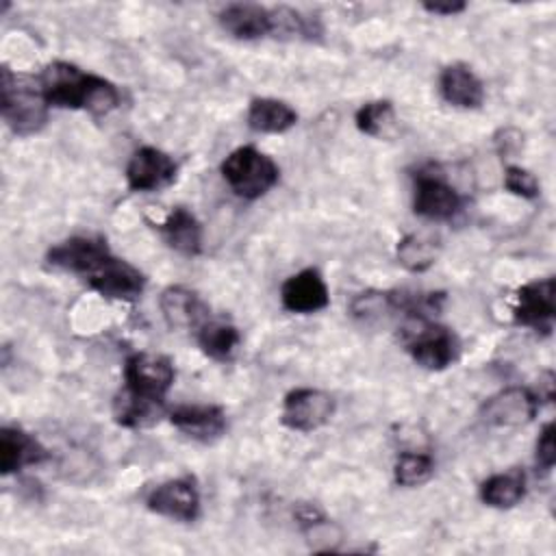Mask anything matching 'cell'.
<instances>
[{"mask_svg": "<svg viewBox=\"0 0 556 556\" xmlns=\"http://www.w3.org/2000/svg\"><path fill=\"white\" fill-rule=\"evenodd\" d=\"M298 124V111L278 98H254L248 106V126L254 132L280 135Z\"/></svg>", "mask_w": 556, "mask_h": 556, "instance_id": "22", "label": "cell"}, {"mask_svg": "<svg viewBox=\"0 0 556 556\" xmlns=\"http://www.w3.org/2000/svg\"><path fill=\"white\" fill-rule=\"evenodd\" d=\"M167 415H169L167 400L141 397V395L126 391L124 387L113 400V417L122 428H130V430L150 428Z\"/></svg>", "mask_w": 556, "mask_h": 556, "instance_id": "21", "label": "cell"}, {"mask_svg": "<svg viewBox=\"0 0 556 556\" xmlns=\"http://www.w3.org/2000/svg\"><path fill=\"white\" fill-rule=\"evenodd\" d=\"M195 341L208 358L226 363L235 356L237 348L241 345V332L235 324H230L226 319L211 317L198 328Z\"/></svg>", "mask_w": 556, "mask_h": 556, "instance_id": "23", "label": "cell"}, {"mask_svg": "<svg viewBox=\"0 0 556 556\" xmlns=\"http://www.w3.org/2000/svg\"><path fill=\"white\" fill-rule=\"evenodd\" d=\"M174 380V363L163 354L135 352L124 363V389L135 395L165 400Z\"/></svg>", "mask_w": 556, "mask_h": 556, "instance_id": "5", "label": "cell"}, {"mask_svg": "<svg viewBox=\"0 0 556 556\" xmlns=\"http://www.w3.org/2000/svg\"><path fill=\"white\" fill-rule=\"evenodd\" d=\"M222 178L241 200H258L278 185L280 167L254 146L235 148L219 165Z\"/></svg>", "mask_w": 556, "mask_h": 556, "instance_id": "4", "label": "cell"}, {"mask_svg": "<svg viewBox=\"0 0 556 556\" xmlns=\"http://www.w3.org/2000/svg\"><path fill=\"white\" fill-rule=\"evenodd\" d=\"M146 506L150 513L172 521H180V523L195 521L202 513V500H200V489L195 478L178 476L161 482L148 493Z\"/></svg>", "mask_w": 556, "mask_h": 556, "instance_id": "7", "label": "cell"}, {"mask_svg": "<svg viewBox=\"0 0 556 556\" xmlns=\"http://www.w3.org/2000/svg\"><path fill=\"white\" fill-rule=\"evenodd\" d=\"M274 39H315L321 35V24L317 17H308L291 7H271L269 9Z\"/></svg>", "mask_w": 556, "mask_h": 556, "instance_id": "25", "label": "cell"}, {"mask_svg": "<svg viewBox=\"0 0 556 556\" xmlns=\"http://www.w3.org/2000/svg\"><path fill=\"white\" fill-rule=\"evenodd\" d=\"M85 282L102 298L117 302H135L146 289L143 271L113 252L85 278Z\"/></svg>", "mask_w": 556, "mask_h": 556, "instance_id": "9", "label": "cell"}, {"mask_svg": "<svg viewBox=\"0 0 556 556\" xmlns=\"http://www.w3.org/2000/svg\"><path fill=\"white\" fill-rule=\"evenodd\" d=\"M541 406V395L528 387H506L491 395L482 408L480 417L493 428H519L530 424Z\"/></svg>", "mask_w": 556, "mask_h": 556, "instance_id": "10", "label": "cell"}, {"mask_svg": "<svg viewBox=\"0 0 556 556\" xmlns=\"http://www.w3.org/2000/svg\"><path fill=\"white\" fill-rule=\"evenodd\" d=\"M167 419L185 437L200 443L219 439L228 428L226 410L217 404H180L169 408Z\"/></svg>", "mask_w": 556, "mask_h": 556, "instance_id": "15", "label": "cell"}, {"mask_svg": "<svg viewBox=\"0 0 556 556\" xmlns=\"http://www.w3.org/2000/svg\"><path fill=\"white\" fill-rule=\"evenodd\" d=\"M439 91L443 100L456 109H480L484 102V85L465 63H452L441 70Z\"/></svg>", "mask_w": 556, "mask_h": 556, "instance_id": "19", "label": "cell"}, {"mask_svg": "<svg viewBox=\"0 0 556 556\" xmlns=\"http://www.w3.org/2000/svg\"><path fill=\"white\" fill-rule=\"evenodd\" d=\"M217 22L235 39L256 41L269 37L271 20L269 9L254 2H232L217 13Z\"/></svg>", "mask_w": 556, "mask_h": 556, "instance_id": "18", "label": "cell"}, {"mask_svg": "<svg viewBox=\"0 0 556 556\" xmlns=\"http://www.w3.org/2000/svg\"><path fill=\"white\" fill-rule=\"evenodd\" d=\"M397 263H402L410 271H426L437 263L439 245L432 239H424L417 235H406L397 241L395 248Z\"/></svg>", "mask_w": 556, "mask_h": 556, "instance_id": "28", "label": "cell"}, {"mask_svg": "<svg viewBox=\"0 0 556 556\" xmlns=\"http://www.w3.org/2000/svg\"><path fill=\"white\" fill-rule=\"evenodd\" d=\"M280 304L295 315H311L330 304V291L324 276L315 267H306L289 276L280 287Z\"/></svg>", "mask_w": 556, "mask_h": 556, "instance_id": "14", "label": "cell"}, {"mask_svg": "<svg viewBox=\"0 0 556 556\" xmlns=\"http://www.w3.org/2000/svg\"><path fill=\"white\" fill-rule=\"evenodd\" d=\"M536 465L543 471H549L556 463V443H554V421H547L541 428V434L536 439Z\"/></svg>", "mask_w": 556, "mask_h": 556, "instance_id": "30", "label": "cell"}, {"mask_svg": "<svg viewBox=\"0 0 556 556\" xmlns=\"http://www.w3.org/2000/svg\"><path fill=\"white\" fill-rule=\"evenodd\" d=\"M154 228L161 232L163 241L178 254L195 256L202 252V226L189 208L174 206Z\"/></svg>", "mask_w": 556, "mask_h": 556, "instance_id": "20", "label": "cell"}, {"mask_svg": "<svg viewBox=\"0 0 556 556\" xmlns=\"http://www.w3.org/2000/svg\"><path fill=\"white\" fill-rule=\"evenodd\" d=\"M39 87L46 102L54 109H80L91 115H106L122 102L119 89L70 61H52L39 74Z\"/></svg>", "mask_w": 556, "mask_h": 556, "instance_id": "1", "label": "cell"}, {"mask_svg": "<svg viewBox=\"0 0 556 556\" xmlns=\"http://www.w3.org/2000/svg\"><path fill=\"white\" fill-rule=\"evenodd\" d=\"M178 163L172 154L154 146H141L132 152L126 165V185L130 191L148 193L169 187L176 180Z\"/></svg>", "mask_w": 556, "mask_h": 556, "instance_id": "11", "label": "cell"}, {"mask_svg": "<svg viewBox=\"0 0 556 556\" xmlns=\"http://www.w3.org/2000/svg\"><path fill=\"white\" fill-rule=\"evenodd\" d=\"M556 315V280L552 276L526 282L517 291L513 319L517 326L549 332Z\"/></svg>", "mask_w": 556, "mask_h": 556, "instance_id": "13", "label": "cell"}, {"mask_svg": "<svg viewBox=\"0 0 556 556\" xmlns=\"http://www.w3.org/2000/svg\"><path fill=\"white\" fill-rule=\"evenodd\" d=\"M109 252L111 248L106 245V239L98 235H74L52 245L46 258L52 267L80 276L85 280L109 256Z\"/></svg>", "mask_w": 556, "mask_h": 556, "instance_id": "12", "label": "cell"}, {"mask_svg": "<svg viewBox=\"0 0 556 556\" xmlns=\"http://www.w3.org/2000/svg\"><path fill=\"white\" fill-rule=\"evenodd\" d=\"M354 124L363 135L384 139L395 130L397 117L391 100H371L358 106L354 113Z\"/></svg>", "mask_w": 556, "mask_h": 556, "instance_id": "26", "label": "cell"}, {"mask_svg": "<svg viewBox=\"0 0 556 556\" xmlns=\"http://www.w3.org/2000/svg\"><path fill=\"white\" fill-rule=\"evenodd\" d=\"M434 473V458L426 452H400L393 465V478L400 486L413 489L426 484Z\"/></svg>", "mask_w": 556, "mask_h": 556, "instance_id": "27", "label": "cell"}, {"mask_svg": "<svg viewBox=\"0 0 556 556\" xmlns=\"http://www.w3.org/2000/svg\"><path fill=\"white\" fill-rule=\"evenodd\" d=\"M334 415V397L315 387L291 389L280 408V421L295 432H313L330 421Z\"/></svg>", "mask_w": 556, "mask_h": 556, "instance_id": "8", "label": "cell"}, {"mask_svg": "<svg viewBox=\"0 0 556 556\" xmlns=\"http://www.w3.org/2000/svg\"><path fill=\"white\" fill-rule=\"evenodd\" d=\"M463 208L460 191L437 169H419L415 174L413 211L430 222H447Z\"/></svg>", "mask_w": 556, "mask_h": 556, "instance_id": "6", "label": "cell"}, {"mask_svg": "<svg viewBox=\"0 0 556 556\" xmlns=\"http://www.w3.org/2000/svg\"><path fill=\"white\" fill-rule=\"evenodd\" d=\"M50 104L46 102L39 80L11 72H0V115L4 124L20 137L39 132L48 122Z\"/></svg>", "mask_w": 556, "mask_h": 556, "instance_id": "2", "label": "cell"}, {"mask_svg": "<svg viewBox=\"0 0 556 556\" xmlns=\"http://www.w3.org/2000/svg\"><path fill=\"white\" fill-rule=\"evenodd\" d=\"M159 306H161V313L172 330L198 332V328L206 319H211L208 306L200 300V295L180 285H172V287L163 289Z\"/></svg>", "mask_w": 556, "mask_h": 556, "instance_id": "17", "label": "cell"}, {"mask_svg": "<svg viewBox=\"0 0 556 556\" xmlns=\"http://www.w3.org/2000/svg\"><path fill=\"white\" fill-rule=\"evenodd\" d=\"M484 506L506 510L517 506L526 495V473L521 469H508L489 476L478 491Z\"/></svg>", "mask_w": 556, "mask_h": 556, "instance_id": "24", "label": "cell"}, {"mask_svg": "<svg viewBox=\"0 0 556 556\" xmlns=\"http://www.w3.org/2000/svg\"><path fill=\"white\" fill-rule=\"evenodd\" d=\"M50 458V452L37 437L20 426L0 428V471L2 476L17 473L24 467L41 465Z\"/></svg>", "mask_w": 556, "mask_h": 556, "instance_id": "16", "label": "cell"}, {"mask_svg": "<svg viewBox=\"0 0 556 556\" xmlns=\"http://www.w3.org/2000/svg\"><path fill=\"white\" fill-rule=\"evenodd\" d=\"M421 9L432 13V15L450 17V15L463 13L467 9V2H463V0H437V2H424Z\"/></svg>", "mask_w": 556, "mask_h": 556, "instance_id": "31", "label": "cell"}, {"mask_svg": "<svg viewBox=\"0 0 556 556\" xmlns=\"http://www.w3.org/2000/svg\"><path fill=\"white\" fill-rule=\"evenodd\" d=\"M504 189L523 200H534L541 193V185H539L536 176L530 169L519 167V165H508L504 169Z\"/></svg>", "mask_w": 556, "mask_h": 556, "instance_id": "29", "label": "cell"}, {"mask_svg": "<svg viewBox=\"0 0 556 556\" xmlns=\"http://www.w3.org/2000/svg\"><path fill=\"white\" fill-rule=\"evenodd\" d=\"M400 339L410 358L428 371L447 369L460 354L456 332L426 315H408L400 328Z\"/></svg>", "mask_w": 556, "mask_h": 556, "instance_id": "3", "label": "cell"}]
</instances>
